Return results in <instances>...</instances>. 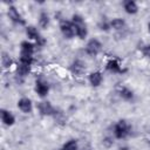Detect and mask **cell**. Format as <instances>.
<instances>
[{"instance_id":"6da1fadb","label":"cell","mask_w":150,"mask_h":150,"mask_svg":"<svg viewBox=\"0 0 150 150\" xmlns=\"http://www.w3.org/2000/svg\"><path fill=\"white\" fill-rule=\"evenodd\" d=\"M71 22L75 27V32H76V35L80 38V39H84L87 36V25L83 20V18L81 15H77V14H74L73 18H71Z\"/></svg>"},{"instance_id":"7a4b0ae2","label":"cell","mask_w":150,"mask_h":150,"mask_svg":"<svg viewBox=\"0 0 150 150\" xmlns=\"http://www.w3.org/2000/svg\"><path fill=\"white\" fill-rule=\"evenodd\" d=\"M130 129L131 127L128 124V122L124 120H121L114 127V135L116 138H120V139L125 138L130 134Z\"/></svg>"},{"instance_id":"3957f363","label":"cell","mask_w":150,"mask_h":150,"mask_svg":"<svg viewBox=\"0 0 150 150\" xmlns=\"http://www.w3.org/2000/svg\"><path fill=\"white\" fill-rule=\"evenodd\" d=\"M101 48H102V43L97 39H91L88 41L86 46V52L90 56H96L101 52Z\"/></svg>"},{"instance_id":"277c9868","label":"cell","mask_w":150,"mask_h":150,"mask_svg":"<svg viewBox=\"0 0 150 150\" xmlns=\"http://www.w3.org/2000/svg\"><path fill=\"white\" fill-rule=\"evenodd\" d=\"M60 29H61V33L63 34V36L67 39H71L74 35H76L75 27L71 21H66V20L62 21L60 25Z\"/></svg>"},{"instance_id":"5b68a950","label":"cell","mask_w":150,"mask_h":150,"mask_svg":"<svg viewBox=\"0 0 150 150\" xmlns=\"http://www.w3.org/2000/svg\"><path fill=\"white\" fill-rule=\"evenodd\" d=\"M26 34H27V36H28L29 39L35 40L38 46H42V45H45V40H43L42 36L39 34L38 29H36L35 27H33V26H28V27L26 28Z\"/></svg>"},{"instance_id":"8992f818","label":"cell","mask_w":150,"mask_h":150,"mask_svg":"<svg viewBox=\"0 0 150 150\" xmlns=\"http://www.w3.org/2000/svg\"><path fill=\"white\" fill-rule=\"evenodd\" d=\"M38 109H39L40 114L43 115V116H52V115H54L56 112L55 109H54V107L49 102H47V101L40 102L38 104Z\"/></svg>"},{"instance_id":"52a82bcc","label":"cell","mask_w":150,"mask_h":150,"mask_svg":"<svg viewBox=\"0 0 150 150\" xmlns=\"http://www.w3.org/2000/svg\"><path fill=\"white\" fill-rule=\"evenodd\" d=\"M8 16L13 22L20 23V25H25V19L22 18V15L18 12V9L14 6H9L8 7Z\"/></svg>"},{"instance_id":"ba28073f","label":"cell","mask_w":150,"mask_h":150,"mask_svg":"<svg viewBox=\"0 0 150 150\" xmlns=\"http://www.w3.org/2000/svg\"><path fill=\"white\" fill-rule=\"evenodd\" d=\"M35 91L39 94V96L45 97L49 91V87H48L47 82H45L42 80H38L35 82Z\"/></svg>"},{"instance_id":"9c48e42d","label":"cell","mask_w":150,"mask_h":150,"mask_svg":"<svg viewBox=\"0 0 150 150\" xmlns=\"http://www.w3.org/2000/svg\"><path fill=\"white\" fill-rule=\"evenodd\" d=\"M18 107H19V109H20L22 112H25V114L30 112L32 109H33L32 101H30L29 98H27V97H22V98H20V100L18 101Z\"/></svg>"},{"instance_id":"30bf717a","label":"cell","mask_w":150,"mask_h":150,"mask_svg":"<svg viewBox=\"0 0 150 150\" xmlns=\"http://www.w3.org/2000/svg\"><path fill=\"white\" fill-rule=\"evenodd\" d=\"M1 120H2L4 124H6V125H8V127H9V125H13L14 122H15V117L13 116V114H12L11 111L5 110V109L1 110Z\"/></svg>"},{"instance_id":"8fae6325","label":"cell","mask_w":150,"mask_h":150,"mask_svg":"<svg viewBox=\"0 0 150 150\" xmlns=\"http://www.w3.org/2000/svg\"><path fill=\"white\" fill-rule=\"evenodd\" d=\"M123 7H124V11L128 13V14H136L137 11H138V7H137V4L132 0H127L123 2Z\"/></svg>"},{"instance_id":"7c38bea8","label":"cell","mask_w":150,"mask_h":150,"mask_svg":"<svg viewBox=\"0 0 150 150\" xmlns=\"http://www.w3.org/2000/svg\"><path fill=\"white\" fill-rule=\"evenodd\" d=\"M89 82H90V84L94 86V87L100 86L101 82H102V75H101V73H100V71H94V73H91V74L89 75Z\"/></svg>"},{"instance_id":"4fadbf2b","label":"cell","mask_w":150,"mask_h":150,"mask_svg":"<svg viewBox=\"0 0 150 150\" xmlns=\"http://www.w3.org/2000/svg\"><path fill=\"white\" fill-rule=\"evenodd\" d=\"M118 94H120V96H121L123 100H125V101H130V100H132V97H134L132 90H130V89L127 88V87H121Z\"/></svg>"},{"instance_id":"5bb4252c","label":"cell","mask_w":150,"mask_h":150,"mask_svg":"<svg viewBox=\"0 0 150 150\" xmlns=\"http://www.w3.org/2000/svg\"><path fill=\"white\" fill-rule=\"evenodd\" d=\"M110 27L116 29V30H121V29H123L125 27V21L123 19H121V18H115V19H112L110 21Z\"/></svg>"},{"instance_id":"9a60e30c","label":"cell","mask_w":150,"mask_h":150,"mask_svg":"<svg viewBox=\"0 0 150 150\" xmlns=\"http://www.w3.org/2000/svg\"><path fill=\"white\" fill-rule=\"evenodd\" d=\"M107 69L110 70L111 73H121L122 71L121 66L116 60H109L107 63Z\"/></svg>"},{"instance_id":"2e32d148","label":"cell","mask_w":150,"mask_h":150,"mask_svg":"<svg viewBox=\"0 0 150 150\" xmlns=\"http://www.w3.org/2000/svg\"><path fill=\"white\" fill-rule=\"evenodd\" d=\"M71 70H73L74 74L80 75V74H82V73L86 70V67H84V64H83L80 60H76V61L73 63V66H71Z\"/></svg>"},{"instance_id":"e0dca14e","label":"cell","mask_w":150,"mask_h":150,"mask_svg":"<svg viewBox=\"0 0 150 150\" xmlns=\"http://www.w3.org/2000/svg\"><path fill=\"white\" fill-rule=\"evenodd\" d=\"M34 45L28 42V41H23L21 43V53H26V54H30L33 55V52H34Z\"/></svg>"},{"instance_id":"ac0fdd59","label":"cell","mask_w":150,"mask_h":150,"mask_svg":"<svg viewBox=\"0 0 150 150\" xmlns=\"http://www.w3.org/2000/svg\"><path fill=\"white\" fill-rule=\"evenodd\" d=\"M33 62V55L26 54V53H20V63L30 66Z\"/></svg>"},{"instance_id":"d6986e66","label":"cell","mask_w":150,"mask_h":150,"mask_svg":"<svg viewBox=\"0 0 150 150\" xmlns=\"http://www.w3.org/2000/svg\"><path fill=\"white\" fill-rule=\"evenodd\" d=\"M61 150H79V145H77V142L75 139H70L68 142H66L62 146Z\"/></svg>"},{"instance_id":"ffe728a7","label":"cell","mask_w":150,"mask_h":150,"mask_svg":"<svg viewBox=\"0 0 150 150\" xmlns=\"http://www.w3.org/2000/svg\"><path fill=\"white\" fill-rule=\"evenodd\" d=\"M39 23H40V26H41V27H43V28H46V27L48 26V23H49V16H48V14H47V13L42 12V13L40 14Z\"/></svg>"},{"instance_id":"44dd1931","label":"cell","mask_w":150,"mask_h":150,"mask_svg":"<svg viewBox=\"0 0 150 150\" xmlns=\"http://www.w3.org/2000/svg\"><path fill=\"white\" fill-rule=\"evenodd\" d=\"M29 69H30V66L20 63L19 67H18V73H19V75H21V76H26V75L29 73Z\"/></svg>"},{"instance_id":"7402d4cb","label":"cell","mask_w":150,"mask_h":150,"mask_svg":"<svg viewBox=\"0 0 150 150\" xmlns=\"http://www.w3.org/2000/svg\"><path fill=\"white\" fill-rule=\"evenodd\" d=\"M1 61H2V66L5 68H8L12 66V59L6 54V53H2V57H1Z\"/></svg>"},{"instance_id":"603a6c76","label":"cell","mask_w":150,"mask_h":150,"mask_svg":"<svg viewBox=\"0 0 150 150\" xmlns=\"http://www.w3.org/2000/svg\"><path fill=\"white\" fill-rule=\"evenodd\" d=\"M142 52H143V54H144L145 56L150 57V45L144 46V47H143V49H142Z\"/></svg>"},{"instance_id":"cb8c5ba5","label":"cell","mask_w":150,"mask_h":150,"mask_svg":"<svg viewBox=\"0 0 150 150\" xmlns=\"http://www.w3.org/2000/svg\"><path fill=\"white\" fill-rule=\"evenodd\" d=\"M148 27H149V32H150V23H149V26H148Z\"/></svg>"}]
</instances>
